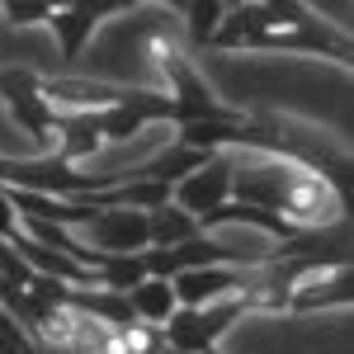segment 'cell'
<instances>
[{"mask_svg": "<svg viewBox=\"0 0 354 354\" xmlns=\"http://www.w3.org/2000/svg\"><path fill=\"white\" fill-rule=\"evenodd\" d=\"M170 203L185 208L194 222L203 218V213H213V208H222V203H232V156L222 151V156H208L198 170H189L170 189Z\"/></svg>", "mask_w": 354, "mask_h": 354, "instance_id": "3957f363", "label": "cell"}, {"mask_svg": "<svg viewBox=\"0 0 354 354\" xmlns=\"http://www.w3.org/2000/svg\"><path fill=\"white\" fill-rule=\"evenodd\" d=\"M53 10L57 5H0V15H5L10 24H48Z\"/></svg>", "mask_w": 354, "mask_h": 354, "instance_id": "7c38bea8", "label": "cell"}, {"mask_svg": "<svg viewBox=\"0 0 354 354\" xmlns=\"http://www.w3.org/2000/svg\"><path fill=\"white\" fill-rule=\"evenodd\" d=\"M76 236L95 255H142L151 245L147 241V213H137V208H100Z\"/></svg>", "mask_w": 354, "mask_h": 354, "instance_id": "7a4b0ae2", "label": "cell"}, {"mask_svg": "<svg viewBox=\"0 0 354 354\" xmlns=\"http://www.w3.org/2000/svg\"><path fill=\"white\" fill-rule=\"evenodd\" d=\"M90 279H95V288H104V293H133L137 283L147 279V260H142V255H95Z\"/></svg>", "mask_w": 354, "mask_h": 354, "instance_id": "9c48e42d", "label": "cell"}, {"mask_svg": "<svg viewBox=\"0 0 354 354\" xmlns=\"http://www.w3.org/2000/svg\"><path fill=\"white\" fill-rule=\"evenodd\" d=\"M123 298H128V312H133L137 326H156V330H161L165 322H170V312L180 307V302H175V288H170V279H151V274L137 283L133 293H123Z\"/></svg>", "mask_w": 354, "mask_h": 354, "instance_id": "52a82bcc", "label": "cell"}, {"mask_svg": "<svg viewBox=\"0 0 354 354\" xmlns=\"http://www.w3.org/2000/svg\"><path fill=\"white\" fill-rule=\"evenodd\" d=\"M100 19H104V5H57L53 10L48 28L57 33V48H62L66 62H76V57L85 53V43L95 38Z\"/></svg>", "mask_w": 354, "mask_h": 354, "instance_id": "8992f818", "label": "cell"}, {"mask_svg": "<svg viewBox=\"0 0 354 354\" xmlns=\"http://www.w3.org/2000/svg\"><path fill=\"white\" fill-rule=\"evenodd\" d=\"M161 354H180V350H161Z\"/></svg>", "mask_w": 354, "mask_h": 354, "instance_id": "5bb4252c", "label": "cell"}, {"mask_svg": "<svg viewBox=\"0 0 354 354\" xmlns=\"http://www.w3.org/2000/svg\"><path fill=\"white\" fill-rule=\"evenodd\" d=\"M198 236V222L185 213V208H175V203H161L156 213H147V241L156 245V250H175V245H185Z\"/></svg>", "mask_w": 354, "mask_h": 354, "instance_id": "30bf717a", "label": "cell"}, {"mask_svg": "<svg viewBox=\"0 0 354 354\" xmlns=\"http://www.w3.org/2000/svg\"><path fill=\"white\" fill-rule=\"evenodd\" d=\"M0 100H5L10 118L24 128V137L38 151L53 147L57 109L48 104V95H43V76L38 71H28V66H0Z\"/></svg>", "mask_w": 354, "mask_h": 354, "instance_id": "6da1fadb", "label": "cell"}, {"mask_svg": "<svg viewBox=\"0 0 354 354\" xmlns=\"http://www.w3.org/2000/svg\"><path fill=\"white\" fill-rule=\"evenodd\" d=\"M222 15H227V5H185L189 38L198 43V48H208V43H213V33L222 28Z\"/></svg>", "mask_w": 354, "mask_h": 354, "instance_id": "8fae6325", "label": "cell"}, {"mask_svg": "<svg viewBox=\"0 0 354 354\" xmlns=\"http://www.w3.org/2000/svg\"><path fill=\"white\" fill-rule=\"evenodd\" d=\"M161 340L165 350H180V354H213V335L203 326V312H194V307H175L170 312V322L161 326Z\"/></svg>", "mask_w": 354, "mask_h": 354, "instance_id": "ba28073f", "label": "cell"}, {"mask_svg": "<svg viewBox=\"0 0 354 354\" xmlns=\"http://www.w3.org/2000/svg\"><path fill=\"white\" fill-rule=\"evenodd\" d=\"M24 232H19V213H15V203H10V194H5V185H0V241H19Z\"/></svg>", "mask_w": 354, "mask_h": 354, "instance_id": "4fadbf2b", "label": "cell"}, {"mask_svg": "<svg viewBox=\"0 0 354 354\" xmlns=\"http://www.w3.org/2000/svg\"><path fill=\"white\" fill-rule=\"evenodd\" d=\"M241 283H245V270H232V265L185 270V274L170 279L175 302H180V307H194V312H203V307H213V302H222V298H241Z\"/></svg>", "mask_w": 354, "mask_h": 354, "instance_id": "277c9868", "label": "cell"}, {"mask_svg": "<svg viewBox=\"0 0 354 354\" xmlns=\"http://www.w3.org/2000/svg\"><path fill=\"white\" fill-rule=\"evenodd\" d=\"M100 109H57V161L85 170L90 156H100Z\"/></svg>", "mask_w": 354, "mask_h": 354, "instance_id": "5b68a950", "label": "cell"}]
</instances>
